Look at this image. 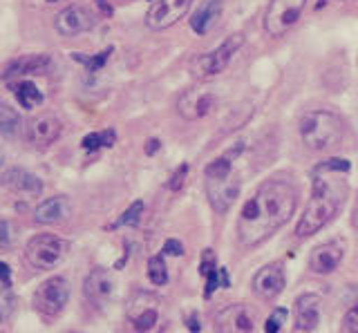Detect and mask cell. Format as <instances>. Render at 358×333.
<instances>
[{
    "label": "cell",
    "mask_w": 358,
    "mask_h": 333,
    "mask_svg": "<svg viewBox=\"0 0 358 333\" xmlns=\"http://www.w3.org/2000/svg\"><path fill=\"white\" fill-rule=\"evenodd\" d=\"M298 188L285 179H266L246 199L238 217V239L242 246H257L282 228L298 206Z\"/></svg>",
    "instance_id": "1"
},
{
    "label": "cell",
    "mask_w": 358,
    "mask_h": 333,
    "mask_svg": "<svg viewBox=\"0 0 358 333\" xmlns=\"http://www.w3.org/2000/svg\"><path fill=\"white\" fill-rule=\"evenodd\" d=\"M347 195V182L341 177H331L329 170H313V195L296 224V237L305 239L324 228L338 215L343 199Z\"/></svg>",
    "instance_id": "2"
},
{
    "label": "cell",
    "mask_w": 358,
    "mask_h": 333,
    "mask_svg": "<svg viewBox=\"0 0 358 333\" xmlns=\"http://www.w3.org/2000/svg\"><path fill=\"white\" fill-rule=\"evenodd\" d=\"M345 137V121L331 110H311L300 119V139L313 152L336 148Z\"/></svg>",
    "instance_id": "3"
},
{
    "label": "cell",
    "mask_w": 358,
    "mask_h": 333,
    "mask_svg": "<svg viewBox=\"0 0 358 333\" xmlns=\"http://www.w3.org/2000/svg\"><path fill=\"white\" fill-rule=\"evenodd\" d=\"M67 255V242L56 235H36L27 242L25 258L38 271L56 269Z\"/></svg>",
    "instance_id": "4"
},
{
    "label": "cell",
    "mask_w": 358,
    "mask_h": 333,
    "mask_svg": "<svg viewBox=\"0 0 358 333\" xmlns=\"http://www.w3.org/2000/svg\"><path fill=\"white\" fill-rule=\"evenodd\" d=\"M34 309L45 318H56L63 313V309L70 302V282L61 275H54L45 280L36 291H34Z\"/></svg>",
    "instance_id": "5"
},
{
    "label": "cell",
    "mask_w": 358,
    "mask_h": 333,
    "mask_svg": "<svg viewBox=\"0 0 358 333\" xmlns=\"http://www.w3.org/2000/svg\"><path fill=\"white\" fill-rule=\"evenodd\" d=\"M159 297L150 293H137L128 304V322L134 333H157L162 329Z\"/></svg>",
    "instance_id": "6"
},
{
    "label": "cell",
    "mask_w": 358,
    "mask_h": 333,
    "mask_svg": "<svg viewBox=\"0 0 358 333\" xmlns=\"http://www.w3.org/2000/svg\"><path fill=\"white\" fill-rule=\"evenodd\" d=\"M244 45V36L242 34H231L227 40L222 43L220 47L210 50L206 54H201L199 59L193 63V72L199 79H210V76H217L229 68L231 59L238 54V50Z\"/></svg>",
    "instance_id": "7"
},
{
    "label": "cell",
    "mask_w": 358,
    "mask_h": 333,
    "mask_svg": "<svg viewBox=\"0 0 358 333\" xmlns=\"http://www.w3.org/2000/svg\"><path fill=\"white\" fill-rule=\"evenodd\" d=\"M305 5L307 0H271L264 14V31L275 38L285 36L300 20Z\"/></svg>",
    "instance_id": "8"
},
{
    "label": "cell",
    "mask_w": 358,
    "mask_h": 333,
    "mask_svg": "<svg viewBox=\"0 0 358 333\" xmlns=\"http://www.w3.org/2000/svg\"><path fill=\"white\" fill-rule=\"evenodd\" d=\"M94 25H96V14L85 5H70V7H65L63 12L56 14V18H54V29L65 38H72V36L83 34V31H90Z\"/></svg>",
    "instance_id": "9"
},
{
    "label": "cell",
    "mask_w": 358,
    "mask_h": 333,
    "mask_svg": "<svg viewBox=\"0 0 358 333\" xmlns=\"http://www.w3.org/2000/svg\"><path fill=\"white\" fill-rule=\"evenodd\" d=\"M240 195V179L233 172L220 175V177H206V197L213 210L224 215L235 204Z\"/></svg>",
    "instance_id": "10"
},
{
    "label": "cell",
    "mask_w": 358,
    "mask_h": 333,
    "mask_svg": "<svg viewBox=\"0 0 358 333\" xmlns=\"http://www.w3.org/2000/svg\"><path fill=\"white\" fill-rule=\"evenodd\" d=\"M190 7H193V0H155L145 16V25L155 31L168 29L177 25L190 12Z\"/></svg>",
    "instance_id": "11"
},
{
    "label": "cell",
    "mask_w": 358,
    "mask_h": 333,
    "mask_svg": "<svg viewBox=\"0 0 358 333\" xmlns=\"http://www.w3.org/2000/svg\"><path fill=\"white\" fill-rule=\"evenodd\" d=\"M255 316L246 304H229L213 318L215 333H253Z\"/></svg>",
    "instance_id": "12"
},
{
    "label": "cell",
    "mask_w": 358,
    "mask_h": 333,
    "mask_svg": "<svg viewBox=\"0 0 358 333\" xmlns=\"http://www.w3.org/2000/svg\"><path fill=\"white\" fill-rule=\"evenodd\" d=\"M215 103H217V98L208 87H190V90H186L182 98H179L177 110L186 121H197L210 114Z\"/></svg>",
    "instance_id": "13"
},
{
    "label": "cell",
    "mask_w": 358,
    "mask_h": 333,
    "mask_svg": "<svg viewBox=\"0 0 358 333\" xmlns=\"http://www.w3.org/2000/svg\"><path fill=\"white\" fill-rule=\"evenodd\" d=\"M287 286L285 266L280 262L266 264L253 277V293L260 295L262 299H275Z\"/></svg>",
    "instance_id": "14"
},
{
    "label": "cell",
    "mask_w": 358,
    "mask_h": 333,
    "mask_svg": "<svg viewBox=\"0 0 358 333\" xmlns=\"http://www.w3.org/2000/svg\"><path fill=\"white\" fill-rule=\"evenodd\" d=\"M61 132H63V124H61V119L54 114H38L25 126L27 141L31 146H38V148L52 146V143L61 137Z\"/></svg>",
    "instance_id": "15"
},
{
    "label": "cell",
    "mask_w": 358,
    "mask_h": 333,
    "mask_svg": "<svg viewBox=\"0 0 358 333\" xmlns=\"http://www.w3.org/2000/svg\"><path fill=\"white\" fill-rule=\"evenodd\" d=\"M115 286L117 284H115V277H112V273L108 269H101V266H96V269H92L85 277L83 293L92 304L103 306V304L110 302L112 295H115Z\"/></svg>",
    "instance_id": "16"
},
{
    "label": "cell",
    "mask_w": 358,
    "mask_h": 333,
    "mask_svg": "<svg viewBox=\"0 0 358 333\" xmlns=\"http://www.w3.org/2000/svg\"><path fill=\"white\" fill-rule=\"evenodd\" d=\"M52 65H54V61L50 54H27V57H20L7 65L3 79L9 83V81L22 79V76H29V74H50Z\"/></svg>",
    "instance_id": "17"
},
{
    "label": "cell",
    "mask_w": 358,
    "mask_h": 333,
    "mask_svg": "<svg viewBox=\"0 0 358 333\" xmlns=\"http://www.w3.org/2000/svg\"><path fill=\"white\" fill-rule=\"evenodd\" d=\"M343 253H345V246L341 242L320 244V246H316L309 255V269L318 275H327V273L338 269V264L343 260Z\"/></svg>",
    "instance_id": "18"
},
{
    "label": "cell",
    "mask_w": 358,
    "mask_h": 333,
    "mask_svg": "<svg viewBox=\"0 0 358 333\" xmlns=\"http://www.w3.org/2000/svg\"><path fill=\"white\" fill-rule=\"evenodd\" d=\"M70 215H72L70 199L59 195V197L45 199L43 204L36 206V210H34V221L41 226H52V224H61V221H65Z\"/></svg>",
    "instance_id": "19"
},
{
    "label": "cell",
    "mask_w": 358,
    "mask_h": 333,
    "mask_svg": "<svg viewBox=\"0 0 358 333\" xmlns=\"http://www.w3.org/2000/svg\"><path fill=\"white\" fill-rule=\"evenodd\" d=\"M3 184L11 193L22 195V197H38L43 193V182L25 168H9L3 175Z\"/></svg>",
    "instance_id": "20"
},
{
    "label": "cell",
    "mask_w": 358,
    "mask_h": 333,
    "mask_svg": "<svg viewBox=\"0 0 358 333\" xmlns=\"http://www.w3.org/2000/svg\"><path fill=\"white\" fill-rule=\"evenodd\" d=\"M296 329L309 333L318 327L320 322V295L305 293L296 299Z\"/></svg>",
    "instance_id": "21"
},
{
    "label": "cell",
    "mask_w": 358,
    "mask_h": 333,
    "mask_svg": "<svg viewBox=\"0 0 358 333\" xmlns=\"http://www.w3.org/2000/svg\"><path fill=\"white\" fill-rule=\"evenodd\" d=\"M222 9H224V0H201V5L195 9L193 18H190V29L199 36L208 34L220 20Z\"/></svg>",
    "instance_id": "22"
},
{
    "label": "cell",
    "mask_w": 358,
    "mask_h": 333,
    "mask_svg": "<svg viewBox=\"0 0 358 333\" xmlns=\"http://www.w3.org/2000/svg\"><path fill=\"white\" fill-rule=\"evenodd\" d=\"M199 273L206 277V291L204 295L210 297L213 293H215V288L220 286H229V273L227 269H222V266L215 264V255H213L210 249L204 251V255H201V262H199Z\"/></svg>",
    "instance_id": "23"
},
{
    "label": "cell",
    "mask_w": 358,
    "mask_h": 333,
    "mask_svg": "<svg viewBox=\"0 0 358 333\" xmlns=\"http://www.w3.org/2000/svg\"><path fill=\"white\" fill-rule=\"evenodd\" d=\"M20 132V114L9 103L0 101V135L16 137Z\"/></svg>",
    "instance_id": "24"
},
{
    "label": "cell",
    "mask_w": 358,
    "mask_h": 333,
    "mask_svg": "<svg viewBox=\"0 0 358 333\" xmlns=\"http://www.w3.org/2000/svg\"><path fill=\"white\" fill-rule=\"evenodd\" d=\"M16 98H18V103L25 110H34L36 105L43 103V94H41V90L31 81H20L16 85Z\"/></svg>",
    "instance_id": "25"
},
{
    "label": "cell",
    "mask_w": 358,
    "mask_h": 333,
    "mask_svg": "<svg viewBox=\"0 0 358 333\" xmlns=\"http://www.w3.org/2000/svg\"><path fill=\"white\" fill-rule=\"evenodd\" d=\"M115 141H117L115 130H103V132H92V135H87L81 146L92 152V150H99V148H112V146H115Z\"/></svg>",
    "instance_id": "26"
},
{
    "label": "cell",
    "mask_w": 358,
    "mask_h": 333,
    "mask_svg": "<svg viewBox=\"0 0 358 333\" xmlns=\"http://www.w3.org/2000/svg\"><path fill=\"white\" fill-rule=\"evenodd\" d=\"M143 215V202L137 199V202H132L126 210L121 213V217L112 224V228H121V226H137L139 219Z\"/></svg>",
    "instance_id": "27"
},
{
    "label": "cell",
    "mask_w": 358,
    "mask_h": 333,
    "mask_svg": "<svg viewBox=\"0 0 358 333\" xmlns=\"http://www.w3.org/2000/svg\"><path fill=\"white\" fill-rule=\"evenodd\" d=\"M148 280L155 286H164L168 282V269L162 255H155V258L148 260Z\"/></svg>",
    "instance_id": "28"
},
{
    "label": "cell",
    "mask_w": 358,
    "mask_h": 333,
    "mask_svg": "<svg viewBox=\"0 0 358 333\" xmlns=\"http://www.w3.org/2000/svg\"><path fill=\"white\" fill-rule=\"evenodd\" d=\"M16 304H18V299H16L14 293H11V288L5 286V284H0V325L14 316Z\"/></svg>",
    "instance_id": "29"
},
{
    "label": "cell",
    "mask_w": 358,
    "mask_h": 333,
    "mask_svg": "<svg viewBox=\"0 0 358 333\" xmlns=\"http://www.w3.org/2000/svg\"><path fill=\"white\" fill-rule=\"evenodd\" d=\"M287 316H289L287 309H273V313L264 322V333H280V329H282L287 322Z\"/></svg>",
    "instance_id": "30"
},
{
    "label": "cell",
    "mask_w": 358,
    "mask_h": 333,
    "mask_svg": "<svg viewBox=\"0 0 358 333\" xmlns=\"http://www.w3.org/2000/svg\"><path fill=\"white\" fill-rule=\"evenodd\" d=\"M110 54H112V50L101 52L99 57H83V54H74V59H76V61H81L90 72H99V70L106 65V61L110 59Z\"/></svg>",
    "instance_id": "31"
},
{
    "label": "cell",
    "mask_w": 358,
    "mask_h": 333,
    "mask_svg": "<svg viewBox=\"0 0 358 333\" xmlns=\"http://www.w3.org/2000/svg\"><path fill=\"white\" fill-rule=\"evenodd\" d=\"M316 168H320V170H329V172H350V161L347 159H329V161H322L320 165H316Z\"/></svg>",
    "instance_id": "32"
},
{
    "label": "cell",
    "mask_w": 358,
    "mask_h": 333,
    "mask_svg": "<svg viewBox=\"0 0 358 333\" xmlns=\"http://www.w3.org/2000/svg\"><path fill=\"white\" fill-rule=\"evenodd\" d=\"M186 175H188V163H182L175 170V175L171 177V182H168V188H171V191H179V188H182V184H184V179H186Z\"/></svg>",
    "instance_id": "33"
},
{
    "label": "cell",
    "mask_w": 358,
    "mask_h": 333,
    "mask_svg": "<svg viewBox=\"0 0 358 333\" xmlns=\"http://www.w3.org/2000/svg\"><path fill=\"white\" fill-rule=\"evenodd\" d=\"M14 242V228L7 219H0V246H9Z\"/></svg>",
    "instance_id": "34"
},
{
    "label": "cell",
    "mask_w": 358,
    "mask_h": 333,
    "mask_svg": "<svg viewBox=\"0 0 358 333\" xmlns=\"http://www.w3.org/2000/svg\"><path fill=\"white\" fill-rule=\"evenodd\" d=\"M345 327L350 333H358V302L347 311V316H345Z\"/></svg>",
    "instance_id": "35"
},
{
    "label": "cell",
    "mask_w": 358,
    "mask_h": 333,
    "mask_svg": "<svg viewBox=\"0 0 358 333\" xmlns=\"http://www.w3.org/2000/svg\"><path fill=\"white\" fill-rule=\"evenodd\" d=\"M164 253H166V255H175V258H179V255L184 253L182 242H179V239H166V244H164Z\"/></svg>",
    "instance_id": "36"
},
{
    "label": "cell",
    "mask_w": 358,
    "mask_h": 333,
    "mask_svg": "<svg viewBox=\"0 0 358 333\" xmlns=\"http://www.w3.org/2000/svg\"><path fill=\"white\" fill-rule=\"evenodd\" d=\"M0 284L11 286V269L5 262H0Z\"/></svg>",
    "instance_id": "37"
},
{
    "label": "cell",
    "mask_w": 358,
    "mask_h": 333,
    "mask_svg": "<svg viewBox=\"0 0 358 333\" xmlns=\"http://www.w3.org/2000/svg\"><path fill=\"white\" fill-rule=\"evenodd\" d=\"M157 150H159V141H157V139H150V141H148V146H145V152H148V154H155Z\"/></svg>",
    "instance_id": "38"
},
{
    "label": "cell",
    "mask_w": 358,
    "mask_h": 333,
    "mask_svg": "<svg viewBox=\"0 0 358 333\" xmlns=\"http://www.w3.org/2000/svg\"><path fill=\"white\" fill-rule=\"evenodd\" d=\"M96 5L101 7V12H103V14H112V7L106 3V0H96Z\"/></svg>",
    "instance_id": "39"
},
{
    "label": "cell",
    "mask_w": 358,
    "mask_h": 333,
    "mask_svg": "<svg viewBox=\"0 0 358 333\" xmlns=\"http://www.w3.org/2000/svg\"><path fill=\"white\" fill-rule=\"evenodd\" d=\"M352 226L358 230V202H356V206H354V210H352Z\"/></svg>",
    "instance_id": "40"
},
{
    "label": "cell",
    "mask_w": 358,
    "mask_h": 333,
    "mask_svg": "<svg viewBox=\"0 0 358 333\" xmlns=\"http://www.w3.org/2000/svg\"><path fill=\"white\" fill-rule=\"evenodd\" d=\"M48 3H56V0H48Z\"/></svg>",
    "instance_id": "41"
}]
</instances>
